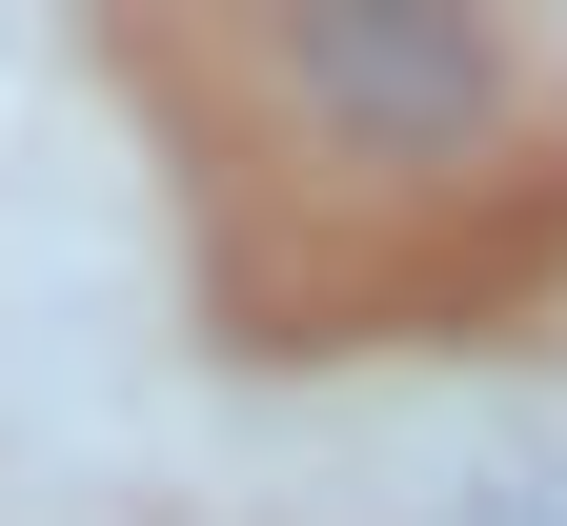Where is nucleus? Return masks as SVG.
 <instances>
[{"mask_svg": "<svg viewBox=\"0 0 567 526\" xmlns=\"http://www.w3.org/2000/svg\"><path fill=\"white\" fill-rule=\"evenodd\" d=\"M284 102H305L344 163H466V142L507 122V61L466 21H305L284 41Z\"/></svg>", "mask_w": 567, "mask_h": 526, "instance_id": "nucleus-1", "label": "nucleus"}]
</instances>
